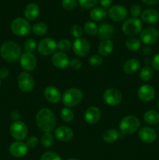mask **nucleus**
<instances>
[{
  "label": "nucleus",
  "mask_w": 159,
  "mask_h": 160,
  "mask_svg": "<svg viewBox=\"0 0 159 160\" xmlns=\"http://www.w3.org/2000/svg\"><path fill=\"white\" fill-rule=\"evenodd\" d=\"M114 48L113 42L111 39L102 40L98 45V52L101 56H107L110 54Z\"/></svg>",
  "instance_id": "obj_26"
},
{
  "label": "nucleus",
  "mask_w": 159,
  "mask_h": 160,
  "mask_svg": "<svg viewBox=\"0 0 159 160\" xmlns=\"http://www.w3.org/2000/svg\"><path fill=\"white\" fill-rule=\"evenodd\" d=\"M140 68V62L137 59H130L123 65V70L126 74H133Z\"/></svg>",
  "instance_id": "obj_25"
},
{
  "label": "nucleus",
  "mask_w": 159,
  "mask_h": 160,
  "mask_svg": "<svg viewBox=\"0 0 159 160\" xmlns=\"http://www.w3.org/2000/svg\"><path fill=\"white\" fill-rule=\"evenodd\" d=\"M141 1L147 5H155L159 2V0H141Z\"/></svg>",
  "instance_id": "obj_51"
},
{
  "label": "nucleus",
  "mask_w": 159,
  "mask_h": 160,
  "mask_svg": "<svg viewBox=\"0 0 159 160\" xmlns=\"http://www.w3.org/2000/svg\"><path fill=\"white\" fill-rule=\"evenodd\" d=\"M70 66L73 70H80L82 67V62L79 59L75 58V59H73L70 60Z\"/></svg>",
  "instance_id": "obj_44"
},
{
  "label": "nucleus",
  "mask_w": 159,
  "mask_h": 160,
  "mask_svg": "<svg viewBox=\"0 0 159 160\" xmlns=\"http://www.w3.org/2000/svg\"><path fill=\"white\" fill-rule=\"evenodd\" d=\"M143 24L140 19L132 17L123 23L122 31L127 36H135L142 31Z\"/></svg>",
  "instance_id": "obj_5"
},
{
  "label": "nucleus",
  "mask_w": 159,
  "mask_h": 160,
  "mask_svg": "<svg viewBox=\"0 0 159 160\" xmlns=\"http://www.w3.org/2000/svg\"><path fill=\"white\" fill-rule=\"evenodd\" d=\"M84 31L89 35H97L98 32V27L93 21H87L84 26Z\"/></svg>",
  "instance_id": "obj_34"
},
{
  "label": "nucleus",
  "mask_w": 159,
  "mask_h": 160,
  "mask_svg": "<svg viewBox=\"0 0 159 160\" xmlns=\"http://www.w3.org/2000/svg\"><path fill=\"white\" fill-rule=\"evenodd\" d=\"M122 98H123V95L120 91L115 88H108L103 95V99L105 102V103L112 106H118V104H120Z\"/></svg>",
  "instance_id": "obj_10"
},
{
  "label": "nucleus",
  "mask_w": 159,
  "mask_h": 160,
  "mask_svg": "<svg viewBox=\"0 0 159 160\" xmlns=\"http://www.w3.org/2000/svg\"><path fill=\"white\" fill-rule=\"evenodd\" d=\"M90 43L87 40L83 38H76L73 42V50L75 54L80 57L87 56L90 52Z\"/></svg>",
  "instance_id": "obj_12"
},
{
  "label": "nucleus",
  "mask_w": 159,
  "mask_h": 160,
  "mask_svg": "<svg viewBox=\"0 0 159 160\" xmlns=\"http://www.w3.org/2000/svg\"><path fill=\"white\" fill-rule=\"evenodd\" d=\"M39 143V139L37 138L35 136H31L26 141V145L28 146V148H34V147L37 146Z\"/></svg>",
  "instance_id": "obj_45"
},
{
  "label": "nucleus",
  "mask_w": 159,
  "mask_h": 160,
  "mask_svg": "<svg viewBox=\"0 0 159 160\" xmlns=\"http://www.w3.org/2000/svg\"><path fill=\"white\" fill-rule=\"evenodd\" d=\"M98 1H99L100 4L101 5V6L104 7V9L108 8L112 2V0H98Z\"/></svg>",
  "instance_id": "obj_49"
},
{
  "label": "nucleus",
  "mask_w": 159,
  "mask_h": 160,
  "mask_svg": "<svg viewBox=\"0 0 159 160\" xmlns=\"http://www.w3.org/2000/svg\"><path fill=\"white\" fill-rule=\"evenodd\" d=\"M143 120L149 125H156L159 123V112L154 109L147 110L143 115Z\"/></svg>",
  "instance_id": "obj_27"
},
{
  "label": "nucleus",
  "mask_w": 159,
  "mask_h": 160,
  "mask_svg": "<svg viewBox=\"0 0 159 160\" xmlns=\"http://www.w3.org/2000/svg\"><path fill=\"white\" fill-rule=\"evenodd\" d=\"M74 133L70 128L66 126H61L55 131V137L60 142H68L73 138Z\"/></svg>",
  "instance_id": "obj_19"
},
{
  "label": "nucleus",
  "mask_w": 159,
  "mask_h": 160,
  "mask_svg": "<svg viewBox=\"0 0 159 160\" xmlns=\"http://www.w3.org/2000/svg\"><path fill=\"white\" fill-rule=\"evenodd\" d=\"M126 46L130 51H138L141 48V42L137 38H129L126 40Z\"/></svg>",
  "instance_id": "obj_31"
},
{
  "label": "nucleus",
  "mask_w": 159,
  "mask_h": 160,
  "mask_svg": "<svg viewBox=\"0 0 159 160\" xmlns=\"http://www.w3.org/2000/svg\"><path fill=\"white\" fill-rule=\"evenodd\" d=\"M103 62V59L101 56L98 55H93L89 59V64L93 67H98L101 65Z\"/></svg>",
  "instance_id": "obj_39"
},
{
  "label": "nucleus",
  "mask_w": 159,
  "mask_h": 160,
  "mask_svg": "<svg viewBox=\"0 0 159 160\" xmlns=\"http://www.w3.org/2000/svg\"><path fill=\"white\" fill-rule=\"evenodd\" d=\"M151 66L153 69L159 71V52L157 53L151 59Z\"/></svg>",
  "instance_id": "obj_46"
},
{
  "label": "nucleus",
  "mask_w": 159,
  "mask_h": 160,
  "mask_svg": "<svg viewBox=\"0 0 159 160\" xmlns=\"http://www.w3.org/2000/svg\"><path fill=\"white\" fill-rule=\"evenodd\" d=\"M137 95L141 101L151 102L155 97V89L151 84H143L139 88Z\"/></svg>",
  "instance_id": "obj_15"
},
{
  "label": "nucleus",
  "mask_w": 159,
  "mask_h": 160,
  "mask_svg": "<svg viewBox=\"0 0 159 160\" xmlns=\"http://www.w3.org/2000/svg\"><path fill=\"white\" fill-rule=\"evenodd\" d=\"M67 160H80V159H74V158H72V159H67Z\"/></svg>",
  "instance_id": "obj_53"
},
{
  "label": "nucleus",
  "mask_w": 159,
  "mask_h": 160,
  "mask_svg": "<svg viewBox=\"0 0 159 160\" xmlns=\"http://www.w3.org/2000/svg\"><path fill=\"white\" fill-rule=\"evenodd\" d=\"M44 93H45V97L47 101L49 102L50 103H52V104L58 103L62 99L60 91L55 86L49 85L46 87Z\"/></svg>",
  "instance_id": "obj_20"
},
{
  "label": "nucleus",
  "mask_w": 159,
  "mask_h": 160,
  "mask_svg": "<svg viewBox=\"0 0 159 160\" xmlns=\"http://www.w3.org/2000/svg\"><path fill=\"white\" fill-rule=\"evenodd\" d=\"M10 116H11V118H12V120H13V121H18L19 119H20V113H19L18 111H17V110L12 111V112H11Z\"/></svg>",
  "instance_id": "obj_50"
},
{
  "label": "nucleus",
  "mask_w": 159,
  "mask_h": 160,
  "mask_svg": "<svg viewBox=\"0 0 159 160\" xmlns=\"http://www.w3.org/2000/svg\"><path fill=\"white\" fill-rule=\"evenodd\" d=\"M24 17L27 20H34L38 17L40 8L36 3H29L24 9Z\"/></svg>",
  "instance_id": "obj_23"
},
{
  "label": "nucleus",
  "mask_w": 159,
  "mask_h": 160,
  "mask_svg": "<svg viewBox=\"0 0 159 160\" xmlns=\"http://www.w3.org/2000/svg\"><path fill=\"white\" fill-rule=\"evenodd\" d=\"M139 76H140V78L141 81H144V82L149 81L153 78V76H154L153 69L151 67H150L149 66H146V67H143V68L140 69Z\"/></svg>",
  "instance_id": "obj_30"
},
{
  "label": "nucleus",
  "mask_w": 159,
  "mask_h": 160,
  "mask_svg": "<svg viewBox=\"0 0 159 160\" xmlns=\"http://www.w3.org/2000/svg\"><path fill=\"white\" fill-rule=\"evenodd\" d=\"M140 120L134 116H126L119 122V130L123 134H131L135 133L140 128Z\"/></svg>",
  "instance_id": "obj_4"
},
{
  "label": "nucleus",
  "mask_w": 159,
  "mask_h": 160,
  "mask_svg": "<svg viewBox=\"0 0 159 160\" xmlns=\"http://www.w3.org/2000/svg\"><path fill=\"white\" fill-rule=\"evenodd\" d=\"M159 38V32L155 28L148 27L143 29L140 34V39L146 45H153L157 42Z\"/></svg>",
  "instance_id": "obj_11"
},
{
  "label": "nucleus",
  "mask_w": 159,
  "mask_h": 160,
  "mask_svg": "<svg viewBox=\"0 0 159 160\" xmlns=\"http://www.w3.org/2000/svg\"><path fill=\"white\" fill-rule=\"evenodd\" d=\"M61 118L63 121L65 122H71L72 120L74 118V113H73V111L70 109H69L68 107L62 108V110L60 112Z\"/></svg>",
  "instance_id": "obj_35"
},
{
  "label": "nucleus",
  "mask_w": 159,
  "mask_h": 160,
  "mask_svg": "<svg viewBox=\"0 0 159 160\" xmlns=\"http://www.w3.org/2000/svg\"><path fill=\"white\" fill-rule=\"evenodd\" d=\"M62 6L66 10H73L77 6V2L76 0H62Z\"/></svg>",
  "instance_id": "obj_41"
},
{
  "label": "nucleus",
  "mask_w": 159,
  "mask_h": 160,
  "mask_svg": "<svg viewBox=\"0 0 159 160\" xmlns=\"http://www.w3.org/2000/svg\"><path fill=\"white\" fill-rule=\"evenodd\" d=\"M36 122L41 131L45 132H51L56 126V118L52 111L47 108H43L37 112L36 115Z\"/></svg>",
  "instance_id": "obj_1"
},
{
  "label": "nucleus",
  "mask_w": 159,
  "mask_h": 160,
  "mask_svg": "<svg viewBox=\"0 0 159 160\" xmlns=\"http://www.w3.org/2000/svg\"><path fill=\"white\" fill-rule=\"evenodd\" d=\"M101 111L96 106H90L84 112V120L89 124H94L101 118Z\"/></svg>",
  "instance_id": "obj_21"
},
{
  "label": "nucleus",
  "mask_w": 159,
  "mask_h": 160,
  "mask_svg": "<svg viewBox=\"0 0 159 160\" xmlns=\"http://www.w3.org/2000/svg\"><path fill=\"white\" fill-rule=\"evenodd\" d=\"M72 44L71 42L68 39H62L57 43V48L60 50V52H65L71 49Z\"/></svg>",
  "instance_id": "obj_36"
},
{
  "label": "nucleus",
  "mask_w": 159,
  "mask_h": 160,
  "mask_svg": "<svg viewBox=\"0 0 159 160\" xmlns=\"http://www.w3.org/2000/svg\"><path fill=\"white\" fill-rule=\"evenodd\" d=\"M9 153L16 158L23 157L28 152V146L26 143L21 141L12 142L9 146Z\"/></svg>",
  "instance_id": "obj_16"
},
{
  "label": "nucleus",
  "mask_w": 159,
  "mask_h": 160,
  "mask_svg": "<svg viewBox=\"0 0 159 160\" xmlns=\"http://www.w3.org/2000/svg\"><path fill=\"white\" fill-rule=\"evenodd\" d=\"M70 58L62 52H55L51 57V62L53 66L58 69H65L70 65Z\"/></svg>",
  "instance_id": "obj_17"
},
{
  "label": "nucleus",
  "mask_w": 159,
  "mask_h": 160,
  "mask_svg": "<svg viewBox=\"0 0 159 160\" xmlns=\"http://www.w3.org/2000/svg\"><path fill=\"white\" fill-rule=\"evenodd\" d=\"M115 33V28L109 23H102L98 28V38L102 40L110 39Z\"/></svg>",
  "instance_id": "obj_22"
},
{
  "label": "nucleus",
  "mask_w": 159,
  "mask_h": 160,
  "mask_svg": "<svg viewBox=\"0 0 159 160\" xmlns=\"http://www.w3.org/2000/svg\"><path fill=\"white\" fill-rule=\"evenodd\" d=\"M0 84H1V81H0Z\"/></svg>",
  "instance_id": "obj_55"
},
{
  "label": "nucleus",
  "mask_w": 159,
  "mask_h": 160,
  "mask_svg": "<svg viewBox=\"0 0 159 160\" xmlns=\"http://www.w3.org/2000/svg\"><path fill=\"white\" fill-rule=\"evenodd\" d=\"M151 52H152V49H151V48L149 45H146V46L143 47V49H142V53H143V56H150V55L151 54Z\"/></svg>",
  "instance_id": "obj_48"
},
{
  "label": "nucleus",
  "mask_w": 159,
  "mask_h": 160,
  "mask_svg": "<svg viewBox=\"0 0 159 160\" xmlns=\"http://www.w3.org/2000/svg\"><path fill=\"white\" fill-rule=\"evenodd\" d=\"M10 134L14 139L17 141H22L27 136L28 129L23 122L18 120V121H14L11 124L9 128Z\"/></svg>",
  "instance_id": "obj_8"
},
{
  "label": "nucleus",
  "mask_w": 159,
  "mask_h": 160,
  "mask_svg": "<svg viewBox=\"0 0 159 160\" xmlns=\"http://www.w3.org/2000/svg\"><path fill=\"white\" fill-rule=\"evenodd\" d=\"M19 88L23 92H29L34 89L35 83L33 77L27 72H22L17 78Z\"/></svg>",
  "instance_id": "obj_9"
},
{
  "label": "nucleus",
  "mask_w": 159,
  "mask_h": 160,
  "mask_svg": "<svg viewBox=\"0 0 159 160\" xmlns=\"http://www.w3.org/2000/svg\"><path fill=\"white\" fill-rule=\"evenodd\" d=\"M9 74V70L6 67L0 69V79H4L6 78Z\"/></svg>",
  "instance_id": "obj_47"
},
{
  "label": "nucleus",
  "mask_w": 159,
  "mask_h": 160,
  "mask_svg": "<svg viewBox=\"0 0 159 160\" xmlns=\"http://www.w3.org/2000/svg\"><path fill=\"white\" fill-rule=\"evenodd\" d=\"M83 31H84V30L81 28V26H80V25L78 24H75L71 28L70 34H71V35L73 36V38H75L76 39L80 38H81V36H82Z\"/></svg>",
  "instance_id": "obj_40"
},
{
  "label": "nucleus",
  "mask_w": 159,
  "mask_h": 160,
  "mask_svg": "<svg viewBox=\"0 0 159 160\" xmlns=\"http://www.w3.org/2000/svg\"><path fill=\"white\" fill-rule=\"evenodd\" d=\"M107 17V12L103 8L96 7L90 12V17L94 21H102Z\"/></svg>",
  "instance_id": "obj_28"
},
{
  "label": "nucleus",
  "mask_w": 159,
  "mask_h": 160,
  "mask_svg": "<svg viewBox=\"0 0 159 160\" xmlns=\"http://www.w3.org/2000/svg\"><path fill=\"white\" fill-rule=\"evenodd\" d=\"M20 66L26 71L34 70L37 66V58L33 53L25 52L20 56Z\"/></svg>",
  "instance_id": "obj_14"
},
{
  "label": "nucleus",
  "mask_w": 159,
  "mask_h": 160,
  "mask_svg": "<svg viewBox=\"0 0 159 160\" xmlns=\"http://www.w3.org/2000/svg\"><path fill=\"white\" fill-rule=\"evenodd\" d=\"M108 17L112 19L113 21L120 22L124 20L127 17L128 11L126 7L121 5H115L112 6L108 9Z\"/></svg>",
  "instance_id": "obj_13"
},
{
  "label": "nucleus",
  "mask_w": 159,
  "mask_h": 160,
  "mask_svg": "<svg viewBox=\"0 0 159 160\" xmlns=\"http://www.w3.org/2000/svg\"><path fill=\"white\" fill-rule=\"evenodd\" d=\"M98 0H78V2L80 5L81 7L84 9H90L96 6Z\"/></svg>",
  "instance_id": "obj_42"
},
{
  "label": "nucleus",
  "mask_w": 159,
  "mask_h": 160,
  "mask_svg": "<svg viewBox=\"0 0 159 160\" xmlns=\"http://www.w3.org/2000/svg\"><path fill=\"white\" fill-rule=\"evenodd\" d=\"M143 21L147 23H154L159 20V12L154 9H147L141 13Z\"/></svg>",
  "instance_id": "obj_24"
},
{
  "label": "nucleus",
  "mask_w": 159,
  "mask_h": 160,
  "mask_svg": "<svg viewBox=\"0 0 159 160\" xmlns=\"http://www.w3.org/2000/svg\"><path fill=\"white\" fill-rule=\"evenodd\" d=\"M41 160H62V159L55 152H46L41 156Z\"/></svg>",
  "instance_id": "obj_38"
},
{
  "label": "nucleus",
  "mask_w": 159,
  "mask_h": 160,
  "mask_svg": "<svg viewBox=\"0 0 159 160\" xmlns=\"http://www.w3.org/2000/svg\"><path fill=\"white\" fill-rule=\"evenodd\" d=\"M83 98V93L77 88H71L65 91L62 96V102L66 107H73L79 104Z\"/></svg>",
  "instance_id": "obj_3"
},
{
  "label": "nucleus",
  "mask_w": 159,
  "mask_h": 160,
  "mask_svg": "<svg viewBox=\"0 0 159 160\" xmlns=\"http://www.w3.org/2000/svg\"><path fill=\"white\" fill-rule=\"evenodd\" d=\"M157 106H158V109H159V100H158V102H157Z\"/></svg>",
  "instance_id": "obj_54"
},
{
  "label": "nucleus",
  "mask_w": 159,
  "mask_h": 160,
  "mask_svg": "<svg viewBox=\"0 0 159 160\" xmlns=\"http://www.w3.org/2000/svg\"><path fill=\"white\" fill-rule=\"evenodd\" d=\"M36 47H37V43H36V41L34 39L28 38L25 41L24 48L26 52L32 53L36 49Z\"/></svg>",
  "instance_id": "obj_37"
},
{
  "label": "nucleus",
  "mask_w": 159,
  "mask_h": 160,
  "mask_svg": "<svg viewBox=\"0 0 159 160\" xmlns=\"http://www.w3.org/2000/svg\"><path fill=\"white\" fill-rule=\"evenodd\" d=\"M130 14L132 16V17H135V18H137L140 15H141L142 13V9L140 6L139 5H133L132 7L130 8Z\"/></svg>",
  "instance_id": "obj_43"
},
{
  "label": "nucleus",
  "mask_w": 159,
  "mask_h": 160,
  "mask_svg": "<svg viewBox=\"0 0 159 160\" xmlns=\"http://www.w3.org/2000/svg\"><path fill=\"white\" fill-rule=\"evenodd\" d=\"M139 138L142 142L147 144L153 143L157 138V133L150 127H143L139 131Z\"/></svg>",
  "instance_id": "obj_18"
},
{
  "label": "nucleus",
  "mask_w": 159,
  "mask_h": 160,
  "mask_svg": "<svg viewBox=\"0 0 159 160\" xmlns=\"http://www.w3.org/2000/svg\"><path fill=\"white\" fill-rule=\"evenodd\" d=\"M158 133H159V129H158Z\"/></svg>",
  "instance_id": "obj_56"
},
{
  "label": "nucleus",
  "mask_w": 159,
  "mask_h": 160,
  "mask_svg": "<svg viewBox=\"0 0 159 160\" xmlns=\"http://www.w3.org/2000/svg\"><path fill=\"white\" fill-rule=\"evenodd\" d=\"M0 55L3 59L9 62H14L20 59L21 48L20 45L12 41H7L2 45Z\"/></svg>",
  "instance_id": "obj_2"
},
{
  "label": "nucleus",
  "mask_w": 159,
  "mask_h": 160,
  "mask_svg": "<svg viewBox=\"0 0 159 160\" xmlns=\"http://www.w3.org/2000/svg\"><path fill=\"white\" fill-rule=\"evenodd\" d=\"M32 31L36 35L42 36L46 34L48 31V26L44 22H37L33 26Z\"/></svg>",
  "instance_id": "obj_32"
},
{
  "label": "nucleus",
  "mask_w": 159,
  "mask_h": 160,
  "mask_svg": "<svg viewBox=\"0 0 159 160\" xmlns=\"http://www.w3.org/2000/svg\"><path fill=\"white\" fill-rule=\"evenodd\" d=\"M41 144L46 148L52 146L55 143V137L51 132H45L41 139Z\"/></svg>",
  "instance_id": "obj_33"
},
{
  "label": "nucleus",
  "mask_w": 159,
  "mask_h": 160,
  "mask_svg": "<svg viewBox=\"0 0 159 160\" xmlns=\"http://www.w3.org/2000/svg\"><path fill=\"white\" fill-rule=\"evenodd\" d=\"M119 137V133L115 129H108L103 134V140L107 143H113Z\"/></svg>",
  "instance_id": "obj_29"
},
{
  "label": "nucleus",
  "mask_w": 159,
  "mask_h": 160,
  "mask_svg": "<svg viewBox=\"0 0 159 160\" xmlns=\"http://www.w3.org/2000/svg\"><path fill=\"white\" fill-rule=\"evenodd\" d=\"M144 63L146 64L147 66L150 65V64H151V59H149V58H145V59H144Z\"/></svg>",
  "instance_id": "obj_52"
},
{
  "label": "nucleus",
  "mask_w": 159,
  "mask_h": 160,
  "mask_svg": "<svg viewBox=\"0 0 159 160\" xmlns=\"http://www.w3.org/2000/svg\"><path fill=\"white\" fill-rule=\"evenodd\" d=\"M57 49V42L51 38H45L37 45V50L39 53L43 56H50L53 55Z\"/></svg>",
  "instance_id": "obj_7"
},
{
  "label": "nucleus",
  "mask_w": 159,
  "mask_h": 160,
  "mask_svg": "<svg viewBox=\"0 0 159 160\" xmlns=\"http://www.w3.org/2000/svg\"><path fill=\"white\" fill-rule=\"evenodd\" d=\"M11 31L17 36H25L31 31V24L26 19L17 17L11 23Z\"/></svg>",
  "instance_id": "obj_6"
}]
</instances>
